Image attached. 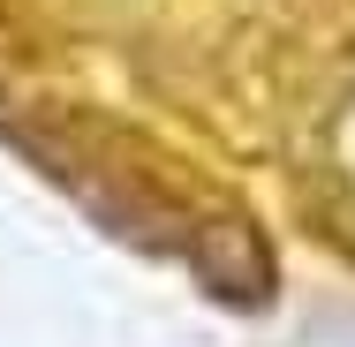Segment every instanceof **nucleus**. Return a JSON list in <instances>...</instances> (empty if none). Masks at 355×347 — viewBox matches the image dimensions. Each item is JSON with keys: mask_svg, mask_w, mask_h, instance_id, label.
I'll list each match as a JSON object with an SVG mask.
<instances>
[{"mask_svg": "<svg viewBox=\"0 0 355 347\" xmlns=\"http://www.w3.org/2000/svg\"><path fill=\"white\" fill-rule=\"evenodd\" d=\"M325 332H333V340H340V347H355V325H325ZM310 347H325V340L310 332Z\"/></svg>", "mask_w": 355, "mask_h": 347, "instance_id": "nucleus-1", "label": "nucleus"}]
</instances>
